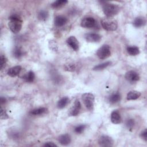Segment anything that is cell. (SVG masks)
I'll list each match as a JSON object with an SVG mask.
<instances>
[{"instance_id": "1", "label": "cell", "mask_w": 147, "mask_h": 147, "mask_svg": "<svg viewBox=\"0 0 147 147\" xmlns=\"http://www.w3.org/2000/svg\"><path fill=\"white\" fill-rule=\"evenodd\" d=\"M8 26L10 30L14 33H18L22 28V21L17 14H13L9 18Z\"/></svg>"}, {"instance_id": "2", "label": "cell", "mask_w": 147, "mask_h": 147, "mask_svg": "<svg viewBox=\"0 0 147 147\" xmlns=\"http://www.w3.org/2000/svg\"><path fill=\"white\" fill-rule=\"evenodd\" d=\"M103 11L107 17H113L117 15L120 10L119 7L114 3L105 2L102 6Z\"/></svg>"}, {"instance_id": "3", "label": "cell", "mask_w": 147, "mask_h": 147, "mask_svg": "<svg viewBox=\"0 0 147 147\" xmlns=\"http://www.w3.org/2000/svg\"><path fill=\"white\" fill-rule=\"evenodd\" d=\"M100 22L103 29L107 31H115L118 28V22L113 17L103 18Z\"/></svg>"}, {"instance_id": "4", "label": "cell", "mask_w": 147, "mask_h": 147, "mask_svg": "<svg viewBox=\"0 0 147 147\" xmlns=\"http://www.w3.org/2000/svg\"><path fill=\"white\" fill-rule=\"evenodd\" d=\"M82 99L86 107L90 111L93 110L95 100L94 95L92 93L86 92L82 95Z\"/></svg>"}, {"instance_id": "5", "label": "cell", "mask_w": 147, "mask_h": 147, "mask_svg": "<svg viewBox=\"0 0 147 147\" xmlns=\"http://www.w3.org/2000/svg\"><path fill=\"white\" fill-rule=\"evenodd\" d=\"M111 55L110 47L108 45H103L100 48L98 49L96 52V55L98 57L102 60L107 59Z\"/></svg>"}, {"instance_id": "6", "label": "cell", "mask_w": 147, "mask_h": 147, "mask_svg": "<svg viewBox=\"0 0 147 147\" xmlns=\"http://www.w3.org/2000/svg\"><path fill=\"white\" fill-rule=\"evenodd\" d=\"M96 24L97 22L95 18L91 17H87L82 20L80 25L84 28H93L96 26Z\"/></svg>"}, {"instance_id": "7", "label": "cell", "mask_w": 147, "mask_h": 147, "mask_svg": "<svg viewBox=\"0 0 147 147\" xmlns=\"http://www.w3.org/2000/svg\"><path fill=\"white\" fill-rule=\"evenodd\" d=\"M98 144L101 146H112L114 144V141L111 137L108 136H102L98 139Z\"/></svg>"}, {"instance_id": "8", "label": "cell", "mask_w": 147, "mask_h": 147, "mask_svg": "<svg viewBox=\"0 0 147 147\" xmlns=\"http://www.w3.org/2000/svg\"><path fill=\"white\" fill-rule=\"evenodd\" d=\"M84 38L88 42H96L101 40L102 36L96 33H88L85 34Z\"/></svg>"}, {"instance_id": "9", "label": "cell", "mask_w": 147, "mask_h": 147, "mask_svg": "<svg viewBox=\"0 0 147 147\" xmlns=\"http://www.w3.org/2000/svg\"><path fill=\"white\" fill-rule=\"evenodd\" d=\"M67 44L74 51H77L79 49V43L75 36H70L67 40Z\"/></svg>"}, {"instance_id": "10", "label": "cell", "mask_w": 147, "mask_h": 147, "mask_svg": "<svg viewBox=\"0 0 147 147\" xmlns=\"http://www.w3.org/2000/svg\"><path fill=\"white\" fill-rule=\"evenodd\" d=\"M125 79L131 82H137L140 79V76L136 72L134 71H129L125 74Z\"/></svg>"}, {"instance_id": "11", "label": "cell", "mask_w": 147, "mask_h": 147, "mask_svg": "<svg viewBox=\"0 0 147 147\" xmlns=\"http://www.w3.org/2000/svg\"><path fill=\"white\" fill-rule=\"evenodd\" d=\"M80 109H81V103L79 100L76 99L75 101V103L73 106L72 107V108L69 111V115L71 116H76L79 113Z\"/></svg>"}, {"instance_id": "12", "label": "cell", "mask_w": 147, "mask_h": 147, "mask_svg": "<svg viewBox=\"0 0 147 147\" xmlns=\"http://www.w3.org/2000/svg\"><path fill=\"white\" fill-rule=\"evenodd\" d=\"M58 141L62 145H68L71 141V138L68 134L66 133L60 136L58 138Z\"/></svg>"}, {"instance_id": "13", "label": "cell", "mask_w": 147, "mask_h": 147, "mask_svg": "<svg viewBox=\"0 0 147 147\" xmlns=\"http://www.w3.org/2000/svg\"><path fill=\"white\" fill-rule=\"evenodd\" d=\"M22 68L20 65H16L9 68L7 71V75L11 77H15L17 76L21 72Z\"/></svg>"}, {"instance_id": "14", "label": "cell", "mask_w": 147, "mask_h": 147, "mask_svg": "<svg viewBox=\"0 0 147 147\" xmlns=\"http://www.w3.org/2000/svg\"><path fill=\"white\" fill-rule=\"evenodd\" d=\"M110 119L111 122L114 124H118L121 122V117L120 114L117 110H114L111 112Z\"/></svg>"}, {"instance_id": "15", "label": "cell", "mask_w": 147, "mask_h": 147, "mask_svg": "<svg viewBox=\"0 0 147 147\" xmlns=\"http://www.w3.org/2000/svg\"><path fill=\"white\" fill-rule=\"evenodd\" d=\"M67 22V18L62 16H58L55 18V25L56 26L60 27L64 25Z\"/></svg>"}, {"instance_id": "16", "label": "cell", "mask_w": 147, "mask_h": 147, "mask_svg": "<svg viewBox=\"0 0 147 147\" xmlns=\"http://www.w3.org/2000/svg\"><path fill=\"white\" fill-rule=\"evenodd\" d=\"M133 24L136 28H140L144 26L146 24V20L144 17H138L135 18L133 22Z\"/></svg>"}, {"instance_id": "17", "label": "cell", "mask_w": 147, "mask_h": 147, "mask_svg": "<svg viewBox=\"0 0 147 147\" xmlns=\"http://www.w3.org/2000/svg\"><path fill=\"white\" fill-rule=\"evenodd\" d=\"M141 94L140 92L137 91H131L129 92L127 94L126 98L127 100H135L138 99Z\"/></svg>"}, {"instance_id": "18", "label": "cell", "mask_w": 147, "mask_h": 147, "mask_svg": "<svg viewBox=\"0 0 147 147\" xmlns=\"http://www.w3.org/2000/svg\"><path fill=\"white\" fill-rule=\"evenodd\" d=\"M69 102V99L68 97H63L61 98L57 103V107L59 109H63L65 107Z\"/></svg>"}, {"instance_id": "19", "label": "cell", "mask_w": 147, "mask_h": 147, "mask_svg": "<svg viewBox=\"0 0 147 147\" xmlns=\"http://www.w3.org/2000/svg\"><path fill=\"white\" fill-rule=\"evenodd\" d=\"M47 111V109L45 107H39V108L34 109L31 110L29 114L33 115H39L44 114Z\"/></svg>"}, {"instance_id": "20", "label": "cell", "mask_w": 147, "mask_h": 147, "mask_svg": "<svg viewBox=\"0 0 147 147\" xmlns=\"http://www.w3.org/2000/svg\"><path fill=\"white\" fill-rule=\"evenodd\" d=\"M67 3L68 1L67 0H58L53 2L51 4V6L54 9H59L65 5Z\"/></svg>"}, {"instance_id": "21", "label": "cell", "mask_w": 147, "mask_h": 147, "mask_svg": "<svg viewBox=\"0 0 147 147\" xmlns=\"http://www.w3.org/2000/svg\"><path fill=\"white\" fill-rule=\"evenodd\" d=\"M127 53L131 56H136L140 53V49L137 47L132 46L127 47Z\"/></svg>"}, {"instance_id": "22", "label": "cell", "mask_w": 147, "mask_h": 147, "mask_svg": "<svg viewBox=\"0 0 147 147\" xmlns=\"http://www.w3.org/2000/svg\"><path fill=\"white\" fill-rule=\"evenodd\" d=\"M121 99V95L119 92L113 94L109 98V100L111 103H115L119 102Z\"/></svg>"}, {"instance_id": "23", "label": "cell", "mask_w": 147, "mask_h": 147, "mask_svg": "<svg viewBox=\"0 0 147 147\" xmlns=\"http://www.w3.org/2000/svg\"><path fill=\"white\" fill-rule=\"evenodd\" d=\"M13 56L17 59L21 58L24 55V51L20 47H15L13 50Z\"/></svg>"}, {"instance_id": "24", "label": "cell", "mask_w": 147, "mask_h": 147, "mask_svg": "<svg viewBox=\"0 0 147 147\" xmlns=\"http://www.w3.org/2000/svg\"><path fill=\"white\" fill-rule=\"evenodd\" d=\"M111 64V61H106L105 63H103L102 64H99L96 66H95L93 68V70L94 71H100V70H103L105 68H106L107 67H109L110 64Z\"/></svg>"}, {"instance_id": "25", "label": "cell", "mask_w": 147, "mask_h": 147, "mask_svg": "<svg viewBox=\"0 0 147 147\" xmlns=\"http://www.w3.org/2000/svg\"><path fill=\"white\" fill-rule=\"evenodd\" d=\"M35 78V75L34 73L32 71H29L24 76V80L28 82V83H31L32 82H33V80H34Z\"/></svg>"}, {"instance_id": "26", "label": "cell", "mask_w": 147, "mask_h": 147, "mask_svg": "<svg viewBox=\"0 0 147 147\" xmlns=\"http://www.w3.org/2000/svg\"><path fill=\"white\" fill-rule=\"evenodd\" d=\"M48 17V13L45 10H41L38 14V18L41 21H45Z\"/></svg>"}, {"instance_id": "27", "label": "cell", "mask_w": 147, "mask_h": 147, "mask_svg": "<svg viewBox=\"0 0 147 147\" xmlns=\"http://www.w3.org/2000/svg\"><path fill=\"white\" fill-rule=\"evenodd\" d=\"M86 127V125H84V124H82V125H78V126H76L75 127L74 130L76 133L80 134L84 130Z\"/></svg>"}, {"instance_id": "28", "label": "cell", "mask_w": 147, "mask_h": 147, "mask_svg": "<svg viewBox=\"0 0 147 147\" xmlns=\"http://www.w3.org/2000/svg\"><path fill=\"white\" fill-rule=\"evenodd\" d=\"M6 61H7V60H6V57L4 55H1V57H0V68H1V69H2L4 68V67L6 65Z\"/></svg>"}, {"instance_id": "29", "label": "cell", "mask_w": 147, "mask_h": 147, "mask_svg": "<svg viewBox=\"0 0 147 147\" xmlns=\"http://www.w3.org/2000/svg\"><path fill=\"white\" fill-rule=\"evenodd\" d=\"M135 125V122L133 119H129L126 122V126L129 129H132Z\"/></svg>"}, {"instance_id": "30", "label": "cell", "mask_w": 147, "mask_h": 147, "mask_svg": "<svg viewBox=\"0 0 147 147\" xmlns=\"http://www.w3.org/2000/svg\"><path fill=\"white\" fill-rule=\"evenodd\" d=\"M64 69L68 71H74L76 69V66L74 64H68L65 65Z\"/></svg>"}, {"instance_id": "31", "label": "cell", "mask_w": 147, "mask_h": 147, "mask_svg": "<svg viewBox=\"0 0 147 147\" xmlns=\"http://www.w3.org/2000/svg\"><path fill=\"white\" fill-rule=\"evenodd\" d=\"M9 118V116L5 111V110H3L2 107L1 108V118L2 119H6Z\"/></svg>"}, {"instance_id": "32", "label": "cell", "mask_w": 147, "mask_h": 147, "mask_svg": "<svg viewBox=\"0 0 147 147\" xmlns=\"http://www.w3.org/2000/svg\"><path fill=\"white\" fill-rule=\"evenodd\" d=\"M141 138L142 139H144L145 141H147V130L146 129H144L141 133V134H140Z\"/></svg>"}, {"instance_id": "33", "label": "cell", "mask_w": 147, "mask_h": 147, "mask_svg": "<svg viewBox=\"0 0 147 147\" xmlns=\"http://www.w3.org/2000/svg\"><path fill=\"white\" fill-rule=\"evenodd\" d=\"M44 146H57V145L52 142H48L44 145Z\"/></svg>"}, {"instance_id": "34", "label": "cell", "mask_w": 147, "mask_h": 147, "mask_svg": "<svg viewBox=\"0 0 147 147\" xmlns=\"http://www.w3.org/2000/svg\"><path fill=\"white\" fill-rule=\"evenodd\" d=\"M0 102H1V104L2 105L3 103H5L6 102V99L5 98H3V97H1V99H0Z\"/></svg>"}]
</instances>
